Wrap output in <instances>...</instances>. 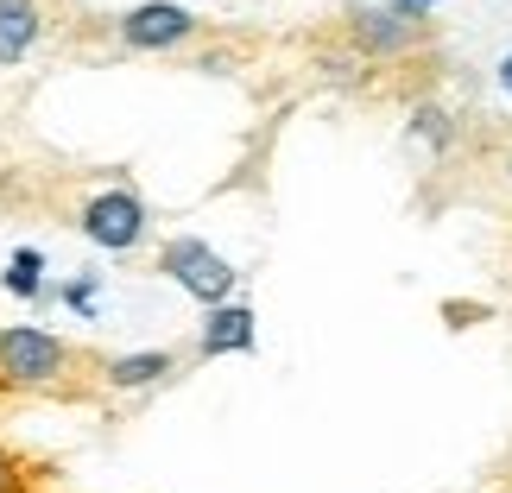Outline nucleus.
I'll return each mask as SVG.
<instances>
[{
    "label": "nucleus",
    "instance_id": "f257e3e1",
    "mask_svg": "<svg viewBox=\"0 0 512 493\" xmlns=\"http://www.w3.org/2000/svg\"><path fill=\"white\" fill-rule=\"evenodd\" d=\"M76 367V348L64 342V335L38 329V323H13L0 329V380L7 386H26V392H51L64 386Z\"/></svg>",
    "mask_w": 512,
    "mask_h": 493
},
{
    "label": "nucleus",
    "instance_id": "f03ea898",
    "mask_svg": "<svg viewBox=\"0 0 512 493\" xmlns=\"http://www.w3.org/2000/svg\"><path fill=\"white\" fill-rule=\"evenodd\" d=\"M159 272H171V285H184L196 304H228L234 279H241V272H234L209 241H190V234L159 253Z\"/></svg>",
    "mask_w": 512,
    "mask_h": 493
},
{
    "label": "nucleus",
    "instance_id": "7ed1b4c3",
    "mask_svg": "<svg viewBox=\"0 0 512 493\" xmlns=\"http://www.w3.org/2000/svg\"><path fill=\"white\" fill-rule=\"evenodd\" d=\"M83 234L102 253H133L146 241V203L133 190H102L83 203Z\"/></svg>",
    "mask_w": 512,
    "mask_h": 493
},
{
    "label": "nucleus",
    "instance_id": "20e7f679",
    "mask_svg": "<svg viewBox=\"0 0 512 493\" xmlns=\"http://www.w3.org/2000/svg\"><path fill=\"white\" fill-rule=\"evenodd\" d=\"M348 38L361 57H399L424 38V19H411L399 7H354L348 13Z\"/></svg>",
    "mask_w": 512,
    "mask_h": 493
},
{
    "label": "nucleus",
    "instance_id": "39448f33",
    "mask_svg": "<svg viewBox=\"0 0 512 493\" xmlns=\"http://www.w3.org/2000/svg\"><path fill=\"white\" fill-rule=\"evenodd\" d=\"M190 32H196V13L171 7V0H146V7H133L121 19V38L133 51H171V45H184Z\"/></svg>",
    "mask_w": 512,
    "mask_h": 493
},
{
    "label": "nucleus",
    "instance_id": "423d86ee",
    "mask_svg": "<svg viewBox=\"0 0 512 493\" xmlns=\"http://www.w3.org/2000/svg\"><path fill=\"white\" fill-rule=\"evenodd\" d=\"M247 348H253V310L247 304H209V323H203L196 354L215 361V354H247Z\"/></svg>",
    "mask_w": 512,
    "mask_h": 493
},
{
    "label": "nucleus",
    "instance_id": "0eeeda50",
    "mask_svg": "<svg viewBox=\"0 0 512 493\" xmlns=\"http://www.w3.org/2000/svg\"><path fill=\"white\" fill-rule=\"evenodd\" d=\"M38 32H45V13H38V0H0V64H19Z\"/></svg>",
    "mask_w": 512,
    "mask_h": 493
},
{
    "label": "nucleus",
    "instance_id": "6e6552de",
    "mask_svg": "<svg viewBox=\"0 0 512 493\" xmlns=\"http://www.w3.org/2000/svg\"><path fill=\"white\" fill-rule=\"evenodd\" d=\"M165 373H177V354L146 348V354H114V361L102 367V380H108L114 392H140V386H159Z\"/></svg>",
    "mask_w": 512,
    "mask_h": 493
},
{
    "label": "nucleus",
    "instance_id": "1a4fd4ad",
    "mask_svg": "<svg viewBox=\"0 0 512 493\" xmlns=\"http://www.w3.org/2000/svg\"><path fill=\"white\" fill-rule=\"evenodd\" d=\"M7 291H19V298H38V253H13V266H7Z\"/></svg>",
    "mask_w": 512,
    "mask_h": 493
},
{
    "label": "nucleus",
    "instance_id": "9d476101",
    "mask_svg": "<svg viewBox=\"0 0 512 493\" xmlns=\"http://www.w3.org/2000/svg\"><path fill=\"white\" fill-rule=\"evenodd\" d=\"M411 133L430 140V146H449V114L443 108H418V114H411Z\"/></svg>",
    "mask_w": 512,
    "mask_h": 493
},
{
    "label": "nucleus",
    "instance_id": "9b49d317",
    "mask_svg": "<svg viewBox=\"0 0 512 493\" xmlns=\"http://www.w3.org/2000/svg\"><path fill=\"white\" fill-rule=\"evenodd\" d=\"M26 487V475H19V462L13 456H0V493H19Z\"/></svg>",
    "mask_w": 512,
    "mask_h": 493
},
{
    "label": "nucleus",
    "instance_id": "f8f14e48",
    "mask_svg": "<svg viewBox=\"0 0 512 493\" xmlns=\"http://www.w3.org/2000/svg\"><path fill=\"white\" fill-rule=\"evenodd\" d=\"M392 7H399V13H411V19H424L430 7H437V0H392Z\"/></svg>",
    "mask_w": 512,
    "mask_h": 493
},
{
    "label": "nucleus",
    "instance_id": "ddd939ff",
    "mask_svg": "<svg viewBox=\"0 0 512 493\" xmlns=\"http://www.w3.org/2000/svg\"><path fill=\"white\" fill-rule=\"evenodd\" d=\"M500 89L512 95V57H506V64H500Z\"/></svg>",
    "mask_w": 512,
    "mask_h": 493
},
{
    "label": "nucleus",
    "instance_id": "4468645a",
    "mask_svg": "<svg viewBox=\"0 0 512 493\" xmlns=\"http://www.w3.org/2000/svg\"><path fill=\"white\" fill-rule=\"evenodd\" d=\"M506 177H512V152H506Z\"/></svg>",
    "mask_w": 512,
    "mask_h": 493
}]
</instances>
